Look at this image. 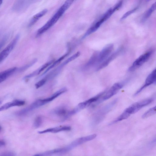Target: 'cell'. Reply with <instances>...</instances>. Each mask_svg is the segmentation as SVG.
Masks as SVG:
<instances>
[{"mask_svg":"<svg viewBox=\"0 0 156 156\" xmlns=\"http://www.w3.org/2000/svg\"><path fill=\"white\" fill-rule=\"evenodd\" d=\"M46 104V103L43 101V99L37 100L28 107L18 112L17 113V114L19 115H24Z\"/></svg>","mask_w":156,"mask_h":156,"instance_id":"9","label":"cell"},{"mask_svg":"<svg viewBox=\"0 0 156 156\" xmlns=\"http://www.w3.org/2000/svg\"><path fill=\"white\" fill-rule=\"evenodd\" d=\"M152 52V50L149 51L140 55L133 62L128 70L133 72L138 69L148 61Z\"/></svg>","mask_w":156,"mask_h":156,"instance_id":"3","label":"cell"},{"mask_svg":"<svg viewBox=\"0 0 156 156\" xmlns=\"http://www.w3.org/2000/svg\"><path fill=\"white\" fill-rule=\"evenodd\" d=\"M42 117L41 116L36 117L34 120V126L36 128L39 127L42 123Z\"/></svg>","mask_w":156,"mask_h":156,"instance_id":"25","label":"cell"},{"mask_svg":"<svg viewBox=\"0 0 156 156\" xmlns=\"http://www.w3.org/2000/svg\"><path fill=\"white\" fill-rule=\"evenodd\" d=\"M75 0H66L63 5L67 9L73 3Z\"/></svg>","mask_w":156,"mask_h":156,"instance_id":"27","label":"cell"},{"mask_svg":"<svg viewBox=\"0 0 156 156\" xmlns=\"http://www.w3.org/2000/svg\"><path fill=\"white\" fill-rule=\"evenodd\" d=\"M47 11V10L45 9L35 15L30 20L28 27H30L33 25L40 18L46 14Z\"/></svg>","mask_w":156,"mask_h":156,"instance_id":"17","label":"cell"},{"mask_svg":"<svg viewBox=\"0 0 156 156\" xmlns=\"http://www.w3.org/2000/svg\"><path fill=\"white\" fill-rule=\"evenodd\" d=\"M122 48H120L111 54L104 61L100 64L96 69L98 71L107 66L110 62L116 58L121 53Z\"/></svg>","mask_w":156,"mask_h":156,"instance_id":"7","label":"cell"},{"mask_svg":"<svg viewBox=\"0 0 156 156\" xmlns=\"http://www.w3.org/2000/svg\"><path fill=\"white\" fill-rule=\"evenodd\" d=\"M20 35L17 34L0 53V64L8 56L14 48L20 38Z\"/></svg>","mask_w":156,"mask_h":156,"instance_id":"4","label":"cell"},{"mask_svg":"<svg viewBox=\"0 0 156 156\" xmlns=\"http://www.w3.org/2000/svg\"><path fill=\"white\" fill-rule=\"evenodd\" d=\"M156 78V69H154L147 77L144 84L135 93L136 95L146 87L155 82Z\"/></svg>","mask_w":156,"mask_h":156,"instance_id":"11","label":"cell"},{"mask_svg":"<svg viewBox=\"0 0 156 156\" xmlns=\"http://www.w3.org/2000/svg\"><path fill=\"white\" fill-rule=\"evenodd\" d=\"M156 3L155 2L151 6V7L144 13L143 15L141 21L142 22L145 21L150 16L152 12L156 9Z\"/></svg>","mask_w":156,"mask_h":156,"instance_id":"20","label":"cell"},{"mask_svg":"<svg viewBox=\"0 0 156 156\" xmlns=\"http://www.w3.org/2000/svg\"><path fill=\"white\" fill-rule=\"evenodd\" d=\"M96 136V134H93L80 138L72 142L66 147L68 151H69L80 144L94 139Z\"/></svg>","mask_w":156,"mask_h":156,"instance_id":"6","label":"cell"},{"mask_svg":"<svg viewBox=\"0 0 156 156\" xmlns=\"http://www.w3.org/2000/svg\"><path fill=\"white\" fill-rule=\"evenodd\" d=\"M25 102L24 101L15 100L11 102H7L0 107V112L7 110L13 106H21L23 105Z\"/></svg>","mask_w":156,"mask_h":156,"instance_id":"12","label":"cell"},{"mask_svg":"<svg viewBox=\"0 0 156 156\" xmlns=\"http://www.w3.org/2000/svg\"><path fill=\"white\" fill-rule=\"evenodd\" d=\"M5 144V142L2 140H0V148Z\"/></svg>","mask_w":156,"mask_h":156,"instance_id":"30","label":"cell"},{"mask_svg":"<svg viewBox=\"0 0 156 156\" xmlns=\"http://www.w3.org/2000/svg\"><path fill=\"white\" fill-rule=\"evenodd\" d=\"M136 8H134L133 9L130 10L125 13L121 18V20H122L126 18L128 16L134 12L137 9Z\"/></svg>","mask_w":156,"mask_h":156,"instance_id":"26","label":"cell"},{"mask_svg":"<svg viewBox=\"0 0 156 156\" xmlns=\"http://www.w3.org/2000/svg\"><path fill=\"white\" fill-rule=\"evenodd\" d=\"M66 10L62 5L52 17L37 30L36 36L38 37L52 26L62 16Z\"/></svg>","mask_w":156,"mask_h":156,"instance_id":"1","label":"cell"},{"mask_svg":"<svg viewBox=\"0 0 156 156\" xmlns=\"http://www.w3.org/2000/svg\"><path fill=\"white\" fill-rule=\"evenodd\" d=\"M130 115L129 113L124 111V112L120 115L111 123V124H113L122 120L126 119Z\"/></svg>","mask_w":156,"mask_h":156,"instance_id":"23","label":"cell"},{"mask_svg":"<svg viewBox=\"0 0 156 156\" xmlns=\"http://www.w3.org/2000/svg\"><path fill=\"white\" fill-rule=\"evenodd\" d=\"M3 0H0V6H1V5H2V2H3Z\"/></svg>","mask_w":156,"mask_h":156,"instance_id":"31","label":"cell"},{"mask_svg":"<svg viewBox=\"0 0 156 156\" xmlns=\"http://www.w3.org/2000/svg\"><path fill=\"white\" fill-rule=\"evenodd\" d=\"M54 61V60H52L45 63L35 71L24 76L23 79L24 80H27L39 74L47 67L51 65Z\"/></svg>","mask_w":156,"mask_h":156,"instance_id":"13","label":"cell"},{"mask_svg":"<svg viewBox=\"0 0 156 156\" xmlns=\"http://www.w3.org/2000/svg\"><path fill=\"white\" fill-rule=\"evenodd\" d=\"M1 156H13L14 154L10 152H5L2 154Z\"/></svg>","mask_w":156,"mask_h":156,"instance_id":"29","label":"cell"},{"mask_svg":"<svg viewBox=\"0 0 156 156\" xmlns=\"http://www.w3.org/2000/svg\"><path fill=\"white\" fill-rule=\"evenodd\" d=\"M80 55V52L79 51L77 52L63 62L56 68L50 73L43 79L47 82L48 80L55 77L59 73L64 66L77 58Z\"/></svg>","mask_w":156,"mask_h":156,"instance_id":"2","label":"cell"},{"mask_svg":"<svg viewBox=\"0 0 156 156\" xmlns=\"http://www.w3.org/2000/svg\"><path fill=\"white\" fill-rule=\"evenodd\" d=\"M1 126H0V132L1 130Z\"/></svg>","mask_w":156,"mask_h":156,"instance_id":"32","label":"cell"},{"mask_svg":"<svg viewBox=\"0 0 156 156\" xmlns=\"http://www.w3.org/2000/svg\"><path fill=\"white\" fill-rule=\"evenodd\" d=\"M71 129L70 127L69 126H60L48 128L43 131H39L38 132V133L40 134L48 132L56 133L62 131H69Z\"/></svg>","mask_w":156,"mask_h":156,"instance_id":"14","label":"cell"},{"mask_svg":"<svg viewBox=\"0 0 156 156\" xmlns=\"http://www.w3.org/2000/svg\"><path fill=\"white\" fill-rule=\"evenodd\" d=\"M123 84L121 83H115L105 93L102 98V100H105L111 98L116 94L123 87Z\"/></svg>","mask_w":156,"mask_h":156,"instance_id":"10","label":"cell"},{"mask_svg":"<svg viewBox=\"0 0 156 156\" xmlns=\"http://www.w3.org/2000/svg\"><path fill=\"white\" fill-rule=\"evenodd\" d=\"M68 111L64 108L60 107L55 110V113L59 116H63L66 118Z\"/></svg>","mask_w":156,"mask_h":156,"instance_id":"21","label":"cell"},{"mask_svg":"<svg viewBox=\"0 0 156 156\" xmlns=\"http://www.w3.org/2000/svg\"><path fill=\"white\" fill-rule=\"evenodd\" d=\"M98 52L95 51L94 53L90 58L85 64L84 68L87 69L98 65Z\"/></svg>","mask_w":156,"mask_h":156,"instance_id":"16","label":"cell"},{"mask_svg":"<svg viewBox=\"0 0 156 156\" xmlns=\"http://www.w3.org/2000/svg\"><path fill=\"white\" fill-rule=\"evenodd\" d=\"M103 23L100 20L90 28L83 35L82 38L84 39L91 34L96 31Z\"/></svg>","mask_w":156,"mask_h":156,"instance_id":"18","label":"cell"},{"mask_svg":"<svg viewBox=\"0 0 156 156\" xmlns=\"http://www.w3.org/2000/svg\"><path fill=\"white\" fill-rule=\"evenodd\" d=\"M113 48V44H109L99 52L98 57V64L99 65L104 61L111 54Z\"/></svg>","mask_w":156,"mask_h":156,"instance_id":"5","label":"cell"},{"mask_svg":"<svg viewBox=\"0 0 156 156\" xmlns=\"http://www.w3.org/2000/svg\"><path fill=\"white\" fill-rule=\"evenodd\" d=\"M69 52H68V53L63 55L62 56H61L60 58H58V59L55 60V61H54L53 62V63H52L51 64V66L48 67V68L41 76H43L48 71H49L50 69H51L54 67L55 66L57 65L58 64L60 63V62L68 55L69 53Z\"/></svg>","mask_w":156,"mask_h":156,"instance_id":"19","label":"cell"},{"mask_svg":"<svg viewBox=\"0 0 156 156\" xmlns=\"http://www.w3.org/2000/svg\"><path fill=\"white\" fill-rule=\"evenodd\" d=\"M1 101H0V105L1 104Z\"/></svg>","mask_w":156,"mask_h":156,"instance_id":"34","label":"cell"},{"mask_svg":"<svg viewBox=\"0 0 156 156\" xmlns=\"http://www.w3.org/2000/svg\"><path fill=\"white\" fill-rule=\"evenodd\" d=\"M156 106H155L149 109L142 116V118H145L154 114L156 113Z\"/></svg>","mask_w":156,"mask_h":156,"instance_id":"24","label":"cell"},{"mask_svg":"<svg viewBox=\"0 0 156 156\" xmlns=\"http://www.w3.org/2000/svg\"><path fill=\"white\" fill-rule=\"evenodd\" d=\"M7 38H8V37L7 36H5L4 37H3V39H2L1 42L0 43V50L4 45L5 42H6Z\"/></svg>","mask_w":156,"mask_h":156,"instance_id":"28","label":"cell"},{"mask_svg":"<svg viewBox=\"0 0 156 156\" xmlns=\"http://www.w3.org/2000/svg\"><path fill=\"white\" fill-rule=\"evenodd\" d=\"M17 69L16 67H12L0 73V83L13 74Z\"/></svg>","mask_w":156,"mask_h":156,"instance_id":"15","label":"cell"},{"mask_svg":"<svg viewBox=\"0 0 156 156\" xmlns=\"http://www.w3.org/2000/svg\"><path fill=\"white\" fill-rule=\"evenodd\" d=\"M153 101L152 98H149L136 102L129 107L132 114L137 112L141 108L151 103Z\"/></svg>","mask_w":156,"mask_h":156,"instance_id":"8","label":"cell"},{"mask_svg":"<svg viewBox=\"0 0 156 156\" xmlns=\"http://www.w3.org/2000/svg\"><path fill=\"white\" fill-rule=\"evenodd\" d=\"M146 0V1H150V0Z\"/></svg>","mask_w":156,"mask_h":156,"instance_id":"33","label":"cell"},{"mask_svg":"<svg viewBox=\"0 0 156 156\" xmlns=\"http://www.w3.org/2000/svg\"><path fill=\"white\" fill-rule=\"evenodd\" d=\"M37 61V59L36 58L34 59L29 63L17 69L18 71L19 72H23L25 71L34 64Z\"/></svg>","mask_w":156,"mask_h":156,"instance_id":"22","label":"cell"}]
</instances>
